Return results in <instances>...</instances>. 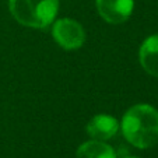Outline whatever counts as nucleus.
Returning <instances> with one entry per match:
<instances>
[{
    "instance_id": "6",
    "label": "nucleus",
    "mask_w": 158,
    "mask_h": 158,
    "mask_svg": "<svg viewBox=\"0 0 158 158\" xmlns=\"http://www.w3.org/2000/svg\"><path fill=\"white\" fill-rule=\"evenodd\" d=\"M139 57L141 67L148 74L158 77V34L148 36L141 44Z\"/></svg>"
},
{
    "instance_id": "5",
    "label": "nucleus",
    "mask_w": 158,
    "mask_h": 158,
    "mask_svg": "<svg viewBox=\"0 0 158 158\" xmlns=\"http://www.w3.org/2000/svg\"><path fill=\"white\" fill-rule=\"evenodd\" d=\"M120 125L114 116L105 114L95 115L87 125V133L93 140L106 141L118 133Z\"/></svg>"
},
{
    "instance_id": "1",
    "label": "nucleus",
    "mask_w": 158,
    "mask_h": 158,
    "mask_svg": "<svg viewBox=\"0 0 158 158\" xmlns=\"http://www.w3.org/2000/svg\"><path fill=\"white\" fill-rule=\"evenodd\" d=\"M122 133L127 143L140 150L158 144V110L147 104L133 105L123 115Z\"/></svg>"
},
{
    "instance_id": "7",
    "label": "nucleus",
    "mask_w": 158,
    "mask_h": 158,
    "mask_svg": "<svg viewBox=\"0 0 158 158\" xmlns=\"http://www.w3.org/2000/svg\"><path fill=\"white\" fill-rule=\"evenodd\" d=\"M76 158H116V152L105 141L89 140L77 148Z\"/></svg>"
},
{
    "instance_id": "2",
    "label": "nucleus",
    "mask_w": 158,
    "mask_h": 158,
    "mask_svg": "<svg viewBox=\"0 0 158 158\" xmlns=\"http://www.w3.org/2000/svg\"><path fill=\"white\" fill-rule=\"evenodd\" d=\"M9 9L21 25L46 28L56 18L59 0H9Z\"/></svg>"
},
{
    "instance_id": "3",
    "label": "nucleus",
    "mask_w": 158,
    "mask_h": 158,
    "mask_svg": "<svg viewBox=\"0 0 158 158\" xmlns=\"http://www.w3.org/2000/svg\"><path fill=\"white\" fill-rule=\"evenodd\" d=\"M53 39L60 48L66 51H76L81 48L85 41V31L80 23L72 18H60L55 21L52 28Z\"/></svg>"
},
{
    "instance_id": "4",
    "label": "nucleus",
    "mask_w": 158,
    "mask_h": 158,
    "mask_svg": "<svg viewBox=\"0 0 158 158\" xmlns=\"http://www.w3.org/2000/svg\"><path fill=\"white\" fill-rule=\"evenodd\" d=\"M99 15L109 24H122L133 13V0H95Z\"/></svg>"
},
{
    "instance_id": "8",
    "label": "nucleus",
    "mask_w": 158,
    "mask_h": 158,
    "mask_svg": "<svg viewBox=\"0 0 158 158\" xmlns=\"http://www.w3.org/2000/svg\"><path fill=\"white\" fill-rule=\"evenodd\" d=\"M125 158H139V157H125Z\"/></svg>"
}]
</instances>
